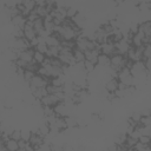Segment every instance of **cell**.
<instances>
[{"mask_svg": "<svg viewBox=\"0 0 151 151\" xmlns=\"http://www.w3.org/2000/svg\"><path fill=\"white\" fill-rule=\"evenodd\" d=\"M126 61H127V57L126 55H123V54H119V53H114V54L111 55V65H110V68L114 73H117L123 67H125Z\"/></svg>", "mask_w": 151, "mask_h": 151, "instance_id": "obj_1", "label": "cell"}, {"mask_svg": "<svg viewBox=\"0 0 151 151\" xmlns=\"http://www.w3.org/2000/svg\"><path fill=\"white\" fill-rule=\"evenodd\" d=\"M31 41L28 39H26L25 37L22 38H14L13 42H12V50H14L17 53H20L22 51H26L28 48H31Z\"/></svg>", "mask_w": 151, "mask_h": 151, "instance_id": "obj_2", "label": "cell"}, {"mask_svg": "<svg viewBox=\"0 0 151 151\" xmlns=\"http://www.w3.org/2000/svg\"><path fill=\"white\" fill-rule=\"evenodd\" d=\"M58 58L67 66H71V65H74L76 61H74V57H73V50H70V48H66V47H63L61 46V50H60V53L58 55Z\"/></svg>", "mask_w": 151, "mask_h": 151, "instance_id": "obj_3", "label": "cell"}, {"mask_svg": "<svg viewBox=\"0 0 151 151\" xmlns=\"http://www.w3.org/2000/svg\"><path fill=\"white\" fill-rule=\"evenodd\" d=\"M50 83H51V78H46V77H42L37 73L33 77V79L29 81V88H31V91H33L38 87H46Z\"/></svg>", "mask_w": 151, "mask_h": 151, "instance_id": "obj_4", "label": "cell"}, {"mask_svg": "<svg viewBox=\"0 0 151 151\" xmlns=\"http://www.w3.org/2000/svg\"><path fill=\"white\" fill-rule=\"evenodd\" d=\"M143 48L144 46H140V47H134V46H131L126 57L127 59H130L131 61H139V60H143Z\"/></svg>", "mask_w": 151, "mask_h": 151, "instance_id": "obj_5", "label": "cell"}, {"mask_svg": "<svg viewBox=\"0 0 151 151\" xmlns=\"http://www.w3.org/2000/svg\"><path fill=\"white\" fill-rule=\"evenodd\" d=\"M114 45H116V53H119V54H123V55H126L130 47L132 46L131 42L126 38H123L122 40L114 42Z\"/></svg>", "mask_w": 151, "mask_h": 151, "instance_id": "obj_6", "label": "cell"}, {"mask_svg": "<svg viewBox=\"0 0 151 151\" xmlns=\"http://www.w3.org/2000/svg\"><path fill=\"white\" fill-rule=\"evenodd\" d=\"M22 29H24V35H25V38L28 39L29 41H32L33 39H35V38L38 37V33H37V31L34 29L32 21H27Z\"/></svg>", "mask_w": 151, "mask_h": 151, "instance_id": "obj_7", "label": "cell"}, {"mask_svg": "<svg viewBox=\"0 0 151 151\" xmlns=\"http://www.w3.org/2000/svg\"><path fill=\"white\" fill-rule=\"evenodd\" d=\"M40 101H41V104H42L44 106H54V105H57L60 100H59V98L57 97L55 93H47L45 97H42V98L40 99Z\"/></svg>", "mask_w": 151, "mask_h": 151, "instance_id": "obj_8", "label": "cell"}, {"mask_svg": "<svg viewBox=\"0 0 151 151\" xmlns=\"http://www.w3.org/2000/svg\"><path fill=\"white\" fill-rule=\"evenodd\" d=\"M107 35H109V34H107L101 27H98V28L94 31V33H93V40H94L97 44L101 45V44H104V42L107 41Z\"/></svg>", "mask_w": 151, "mask_h": 151, "instance_id": "obj_9", "label": "cell"}, {"mask_svg": "<svg viewBox=\"0 0 151 151\" xmlns=\"http://www.w3.org/2000/svg\"><path fill=\"white\" fill-rule=\"evenodd\" d=\"M34 52H35V50H34L33 47H31V48H28V50H26V51H22V52L18 53V58L21 59L22 61H25L26 64H28V63L33 61Z\"/></svg>", "mask_w": 151, "mask_h": 151, "instance_id": "obj_10", "label": "cell"}, {"mask_svg": "<svg viewBox=\"0 0 151 151\" xmlns=\"http://www.w3.org/2000/svg\"><path fill=\"white\" fill-rule=\"evenodd\" d=\"M100 53H104V54H107V55H112L116 53V45L114 42L112 41H106L104 44L100 45Z\"/></svg>", "mask_w": 151, "mask_h": 151, "instance_id": "obj_11", "label": "cell"}, {"mask_svg": "<svg viewBox=\"0 0 151 151\" xmlns=\"http://www.w3.org/2000/svg\"><path fill=\"white\" fill-rule=\"evenodd\" d=\"M100 54V45L99 47L94 48V50H88L85 52V60H88V61H92L93 64L97 65V59H98V55Z\"/></svg>", "mask_w": 151, "mask_h": 151, "instance_id": "obj_12", "label": "cell"}, {"mask_svg": "<svg viewBox=\"0 0 151 151\" xmlns=\"http://www.w3.org/2000/svg\"><path fill=\"white\" fill-rule=\"evenodd\" d=\"M118 88H119V80H118L117 77L110 78V79L106 81V84H105V90H106L107 92L114 93Z\"/></svg>", "mask_w": 151, "mask_h": 151, "instance_id": "obj_13", "label": "cell"}, {"mask_svg": "<svg viewBox=\"0 0 151 151\" xmlns=\"http://www.w3.org/2000/svg\"><path fill=\"white\" fill-rule=\"evenodd\" d=\"M110 65H111V57L107 55V54L100 53L98 55V59H97V66H100V67H110Z\"/></svg>", "mask_w": 151, "mask_h": 151, "instance_id": "obj_14", "label": "cell"}, {"mask_svg": "<svg viewBox=\"0 0 151 151\" xmlns=\"http://www.w3.org/2000/svg\"><path fill=\"white\" fill-rule=\"evenodd\" d=\"M26 22H27V18L25 15H22V14H19V15L12 18V24H13V26L15 28H24Z\"/></svg>", "mask_w": 151, "mask_h": 151, "instance_id": "obj_15", "label": "cell"}, {"mask_svg": "<svg viewBox=\"0 0 151 151\" xmlns=\"http://www.w3.org/2000/svg\"><path fill=\"white\" fill-rule=\"evenodd\" d=\"M138 31L143 32L146 37H151V20H146V21H143L142 24H139Z\"/></svg>", "mask_w": 151, "mask_h": 151, "instance_id": "obj_16", "label": "cell"}, {"mask_svg": "<svg viewBox=\"0 0 151 151\" xmlns=\"http://www.w3.org/2000/svg\"><path fill=\"white\" fill-rule=\"evenodd\" d=\"M60 50H61V45L48 46L47 52H46V57H48V58H57L59 55V53H60Z\"/></svg>", "mask_w": 151, "mask_h": 151, "instance_id": "obj_17", "label": "cell"}, {"mask_svg": "<svg viewBox=\"0 0 151 151\" xmlns=\"http://www.w3.org/2000/svg\"><path fill=\"white\" fill-rule=\"evenodd\" d=\"M6 146H7V151H18L19 150V143L18 140L13 139V138H8L5 142Z\"/></svg>", "mask_w": 151, "mask_h": 151, "instance_id": "obj_18", "label": "cell"}, {"mask_svg": "<svg viewBox=\"0 0 151 151\" xmlns=\"http://www.w3.org/2000/svg\"><path fill=\"white\" fill-rule=\"evenodd\" d=\"M73 57H74V61L77 63H84L85 61V52L80 51L79 48H74L73 50Z\"/></svg>", "mask_w": 151, "mask_h": 151, "instance_id": "obj_19", "label": "cell"}, {"mask_svg": "<svg viewBox=\"0 0 151 151\" xmlns=\"http://www.w3.org/2000/svg\"><path fill=\"white\" fill-rule=\"evenodd\" d=\"M32 94L35 99H41L42 97H45L47 94V90H46V87H38L32 91Z\"/></svg>", "mask_w": 151, "mask_h": 151, "instance_id": "obj_20", "label": "cell"}, {"mask_svg": "<svg viewBox=\"0 0 151 151\" xmlns=\"http://www.w3.org/2000/svg\"><path fill=\"white\" fill-rule=\"evenodd\" d=\"M72 19H73L74 24H76L78 27H80V28H83V27H84V25H85V17H84L81 13H79V12H78V13H77Z\"/></svg>", "mask_w": 151, "mask_h": 151, "instance_id": "obj_21", "label": "cell"}, {"mask_svg": "<svg viewBox=\"0 0 151 151\" xmlns=\"http://www.w3.org/2000/svg\"><path fill=\"white\" fill-rule=\"evenodd\" d=\"M45 59H46V54H45V53H41V52H39V51H37V50H35V52H34V57H33V60H34L35 63H38L39 65H41V64L45 61Z\"/></svg>", "mask_w": 151, "mask_h": 151, "instance_id": "obj_22", "label": "cell"}, {"mask_svg": "<svg viewBox=\"0 0 151 151\" xmlns=\"http://www.w3.org/2000/svg\"><path fill=\"white\" fill-rule=\"evenodd\" d=\"M46 90H47V93H58L60 91H64V86H57L53 84H48L46 86Z\"/></svg>", "mask_w": 151, "mask_h": 151, "instance_id": "obj_23", "label": "cell"}, {"mask_svg": "<svg viewBox=\"0 0 151 151\" xmlns=\"http://www.w3.org/2000/svg\"><path fill=\"white\" fill-rule=\"evenodd\" d=\"M145 59H151V42L145 44L143 48V60Z\"/></svg>", "mask_w": 151, "mask_h": 151, "instance_id": "obj_24", "label": "cell"}, {"mask_svg": "<svg viewBox=\"0 0 151 151\" xmlns=\"http://www.w3.org/2000/svg\"><path fill=\"white\" fill-rule=\"evenodd\" d=\"M96 64H93L92 61H88V60H85L84 61V71L86 72V73H91V72H93L94 71V68H96Z\"/></svg>", "mask_w": 151, "mask_h": 151, "instance_id": "obj_25", "label": "cell"}, {"mask_svg": "<svg viewBox=\"0 0 151 151\" xmlns=\"http://www.w3.org/2000/svg\"><path fill=\"white\" fill-rule=\"evenodd\" d=\"M35 74H37V72H33V71H31V70H26V68H25V72H24L22 79H24V81L29 83V81L33 79V77H34Z\"/></svg>", "mask_w": 151, "mask_h": 151, "instance_id": "obj_26", "label": "cell"}, {"mask_svg": "<svg viewBox=\"0 0 151 151\" xmlns=\"http://www.w3.org/2000/svg\"><path fill=\"white\" fill-rule=\"evenodd\" d=\"M137 142H138V138H136V137H133V136H129V134H127L126 140H125V143H126V145L129 146L130 150L134 147V145L137 144Z\"/></svg>", "mask_w": 151, "mask_h": 151, "instance_id": "obj_27", "label": "cell"}, {"mask_svg": "<svg viewBox=\"0 0 151 151\" xmlns=\"http://www.w3.org/2000/svg\"><path fill=\"white\" fill-rule=\"evenodd\" d=\"M35 12L38 13V15L40 18H45L47 14H48V11L46 8V6H37L35 7Z\"/></svg>", "mask_w": 151, "mask_h": 151, "instance_id": "obj_28", "label": "cell"}, {"mask_svg": "<svg viewBox=\"0 0 151 151\" xmlns=\"http://www.w3.org/2000/svg\"><path fill=\"white\" fill-rule=\"evenodd\" d=\"M31 136H32V131L31 130H26V129L21 130V139H24L26 142H29Z\"/></svg>", "mask_w": 151, "mask_h": 151, "instance_id": "obj_29", "label": "cell"}, {"mask_svg": "<svg viewBox=\"0 0 151 151\" xmlns=\"http://www.w3.org/2000/svg\"><path fill=\"white\" fill-rule=\"evenodd\" d=\"M138 140H139L140 143H143V144H150L151 137H150L149 134H140L139 138H138Z\"/></svg>", "mask_w": 151, "mask_h": 151, "instance_id": "obj_30", "label": "cell"}, {"mask_svg": "<svg viewBox=\"0 0 151 151\" xmlns=\"http://www.w3.org/2000/svg\"><path fill=\"white\" fill-rule=\"evenodd\" d=\"M38 18H40L39 15H38V13L35 12V9H33L32 12H29V14L27 15V21H34V20H37Z\"/></svg>", "mask_w": 151, "mask_h": 151, "instance_id": "obj_31", "label": "cell"}, {"mask_svg": "<svg viewBox=\"0 0 151 151\" xmlns=\"http://www.w3.org/2000/svg\"><path fill=\"white\" fill-rule=\"evenodd\" d=\"M77 13H78V11H77L76 8H73V7H67V12H66L67 18H73Z\"/></svg>", "mask_w": 151, "mask_h": 151, "instance_id": "obj_32", "label": "cell"}, {"mask_svg": "<svg viewBox=\"0 0 151 151\" xmlns=\"http://www.w3.org/2000/svg\"><path fill=\"white\" fill-rule=\"evenodd\" d=\"M11 138H13L15 140H20L21 139V130H14L11 134Z\"/></svg>", "mask_w": 151, "mask_h": 151, "instance_id": "obj_33", "label": "cell"}, {"mask_svg": "<svg viewBox=\"0 0 151 151\" xmlns=\"http://www.w3.org/2000/svg\"><path fill=\"white\" fill-rule=\"evenodd\" d=\"M131 119H132L133 122H136V123H139L140 119H142V113H140V112H133V113L131 114Z\"/></svg>", "mask_w": 151, "mask_h": 151, "instance_id": "obj_34", "label": "cell"}, {"mask_svg": "<svg viewBox=\"0 0 151 151\" xmlns=\"http://www.w3.org/2000/svg\"><path fill=\"white\" fill-rule=\"evenodd\" d=\"M18 143H19V151H25V150H26V144H27V142L24 140V139H20V140H18Z\"/></svg>", "mask_w": 151, "mask_h": 151, "instance_id": "obj_35", "label": "cell"}, {"mask_svg": "<svg viewBox=\"0 0 151 151\" xmlns=\"http://www.w3.org/2000/svg\"><path fill=\"white\" fill-rule=\"evenodd\" d=\"M140 113H142V117H150L151 116V110L150 109H144V110L140 111Z\"/></svg>", "mask_w": 151, "mask_h": 151, "instance_id": "obj_36", "label": "cell"}, {"mask_svg": "<svg viewBox=\"0 0 151 151\" xmlns=\"http://www.w3.org/2000/svg\"><path fill=\"white\" fill-rule=\"evenodd\" d=\"M149 145H150V149H151V142H150V144H149Z\"/></svg>", "mask_w": 151, "mask_h": 151, "instance_id": "obj_37", "label": "cell"}]
</instances>
